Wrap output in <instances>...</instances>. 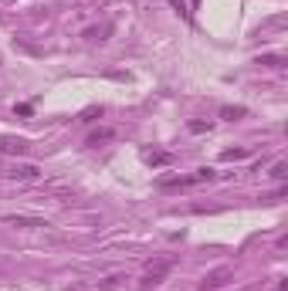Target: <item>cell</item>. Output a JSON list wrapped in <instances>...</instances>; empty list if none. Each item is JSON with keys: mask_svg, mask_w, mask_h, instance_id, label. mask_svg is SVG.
I'll return each instance as SVG.
<instances>
[{"mask_svg": "<svg viewBox=\"0 0 288 291\" xmlns=\"http://www.w3.org/2000/svg\"><path fill=\"white\" fill-rule=\"evenodd\" d=\"M14 227H45V220H37V217H7Z\"/></svg>", "mask_w": 288, "mask_h": 291, "instance_id": "obj_7", "label": "cell"}, {"mask_svg": "<svg viewBox=\"0 0 288 291\" xmlns=\"http://www.w3.org/2000/svg\"><path fill=\"white\" fill-rule=\"evenodd\" d=\"M119 284H122V274H112V278L99 281V288H102V291H112V288H119Z\"/></svg>", "mask_w": 288, "mask_h": 291, "instance_id": "obj_12", "label": "cell"}, {"mask_svg": "<svg viewBox=\"0 0 288 291\" xmlns=\"http://www.w3.org/2000/svg\"><path fill=\"white\" fill-rule=\"evenodd\" d=\"M221 115L234 122V119H241V115H248V109H244V105H234V109H231V105H224V109H221Z\"/></svg>", "mask_w": 288, "mask_h": 291, "instance_id": "obj_8", "label": "cell"}, {"mask_svg": "<svg viewBox=\"0 0 288 291\" xmlns=\"http://www.w3.org/2000/svg\"><path fill=\"white\" fill-rule=\"evenodd\" d=\"M0 149H4V153H17V156H24V153H27V142H24V139H11V135H7V139H0Z\"/></svg>", "mask_w": 288, "mask_h": 291, "instance_id": "obj_4", "label": "cell"}, {"mask_svg": "<svg viewBox=\"0 0 288 291\" xmlns=\"http://www.w3.org/2000/svg\"><path fill=\"white\" fill-rule=\"evenodd\" d=\"M221 159H227V163H231V159H248V149H224Z\"/></svg>", "mask_w": 288, "mask_h": 291, "instance_id": "obj_11", "label": "cell"}, {"mask_svg": "<svg viewBox=\"0 0 288 291\" xmlns=\"http://www.w3.org/2000/svg\"><path fill=\"white\" fill-rule=\"evenodd\" d=\"M146 163H149V166H170V163H173V156H170V153H156V149H153V153H146Z\"/></svg>", "mask_w": 288, "mask_h": 291, "instance_id": "obj_6", "label": "cell"}, {"mask_svg": "<svg viewBox=\"0 0 288 291\" xmlns=\"http://www.w3.org/2000/svg\"><path fill=\"white\" fill-rule=\"evenodd\" d=\"M261 65H268V68H281V65H285V58H278V55H265V58H261Z\"/></svg>", "mask_w": 288, "mask_h": 291, "instance_id": "obj_14", "label": "cell"}, {"mask_svg": "<svg viewBox=\"0 0 288 291\" xmlns=\"http://www.w3.org/2000/svg\"><path fill=\"white\" fill-rule=\"evenodd\" d=\"M167 274H170V264H156V268H149V271L143 274V281H139V288H143V291H149V288H159Z\"/></svg>", "mask_w": 288, "mask_h": 291, "instance_id": "obj_2", "label": "cell"}, {"mask_svg": "<svg viewBox=\"0 0 288 291\" xmlns=\"http://www.w3.org/2000/svg\"><path fill=\"white\" fill-rule=\"evenodd\" d=\"M214 169H197L193 176H177V179H163L159 186L163 190H187V186H197V183H211Z\"/></svg>", "mask_w": 288, "mask_h": 291, "instance_id": "obj_1", "label": "cell"}, {"mask_svg": "<svg viewBox=\"0 0 288 291\" xmlns=\"http://www.w3.org/2000/svg\"><path fill=\"white\" fill-rule=\"evenodd\" d=\"M170 4H173V7H177V14H183V17H187V21H190V11H187V0H170Z\"/></svg>", "mask_w": 288, "mask_h": 291, "instance_id": "obj_15", "label": "cell"}, {"mask_svg": "<svg viewBox=\"0 0 288 291\" xmlns=\"http://www.w3.org/2000/svg\"><path fill=\"white\" fill-rule=\"evenodd\" d=\"M105 34H109V24H105V27H92V31H85V37H89V41H105Z\"/></svg>", "mask_w": 288, "mask_h": 291, "instance_id": "obj_10", "label": "cell"}, {"mask_svg": "<svg viewBox=\"0 0 288 291\" xmlns=\"http://www.w3.org/2000/svg\"><path fill=\"white\" fill-rule=\"evenodd\" d=\"M109 139H115V129L105 125V129H95V132L89 135V142H85V146H99V142H109Z\"/></svg>", "mask_w": 288, "mask_h": 291, "instance_id": "obj_5", "label": "cell"}, {"mask_svg": "<svg viewBox=\"0 0 288 291\" xmlns=\"http://www.w3.org/2000/svg\"><path fill=\"white\" fill-rule=\"evenodd\" d=\"M285 176H288V166H285V163H275V166H271V179H278V183H281Z\"/></svg>", "mask_w": 288, "mask_h": 291, "instance_id": "obj_13", "label": "cell"}, {"mask_svg": "<svg viewBox=\"0 0 288 291\" xmlns=\"http://www.w3.org/2000/svg\"><path fill=\"white\" fill-rule=\"evenodd\" d=\"M65 291H89V288H81V284H71V288H65Z\"/></svg>", "mask_w": 288, "mask_h": 291, "instance_id": "obj_17", "label": "cell"}, {"mask_svg": "<svg viewBox=\"0 0 288 291\" xmlns=\"http://www.w3.org/2000/svg\"><path fill=\"white\" fill-rule=\"evenodd\" d=\"M211 122H190V132H207Z\"/></svg>", "mask_w": 288, "mask_h": 291, "instance_id": "obj_16", "label": "cell"}, {"mask_svg": "<svg viewBox=\"0 0 288 291\" xmlns=\"http://www.w3.org/2000/svg\"><path fill=\"white\" fill-rule=\"evenodd\" d=\"M11 176H14V179H24V183H31V179L41 176V169L31 166V163H24V166H14V169H11Z\"/></svg>", "mask_w": 288, "mask_h": 291, "instance_id": "obj_3", "label": "cell"}, {"mask_svg": "<svg viewBox=\"0 0 288 291\" xmlns=\"http://www.w3.org/2000/svg\"><path fill=\"white\" fill-rule=\"evenodd\" d=\"M224 278H227V271H217V274H211V278L203 281V291H214V288H221Z\"/></svg>", "mask_w": 288, "mask_h": 291, "instance_id": "obj_9", "label": "cell"}]
</instances>
